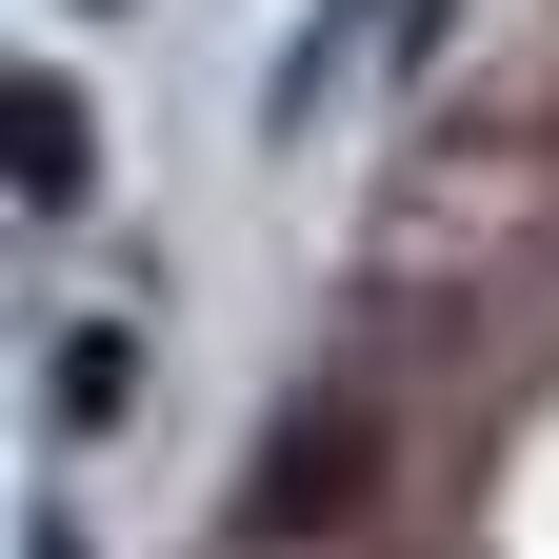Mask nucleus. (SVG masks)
<instances>
[{"mask_svg": "<svg viewBox=\"0 0 559 559\" xmlns=\"http://www.w3.org/2000/svg\"><path fill=\"white\" fill-rule=\"evenodd\" d=\"M360 500H380V400H300L240 479V539H340Z\"/></svg>", "mask_w": 559, "mask_h": 559, "instance_id": "nucleus-1", "label": "nucleus"}, {"mask_svg": "<svg viewBox=\"0 0 559 559\" xmlns=\"http://www.w3.org/2000/svg\"><path fill=\"white\" fill-rule=\"evenodd\" d=\"M0 120H21V221H81V100H60V81H21Z\"/></svg>", "mask_w": 559, "mask_h": 559, "instance_id": "nucleus-2", "label": "nucleus"}, {"mask_svg": "<svg viewBox=\"0 0 559 559\" xmlns=\"http://www.w3.org/2000/svg\"><path fill=\"white\" fill-rule=\"evenodd\" d=\"M120 400H140V360H120V340H60V419H81V440H100Z\"/></svg>", "mask_w": 559, "mask_h": 559, "instance_id": "nucleus-3", "label": "nucleus"}]
</instances>
